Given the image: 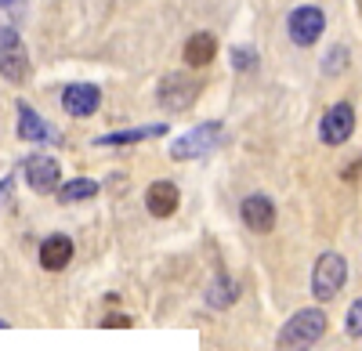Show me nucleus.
I'll list each match as a JSON object with an SVG mask.
<instances>
[{
	"instance_id": "obj_5",
	"label": "nucleus",
	"mask_w": 362,
	"mask_h": 351,
	"mask_svg": "<svg viewBox=\"0 0 362 351\" xmlns=\"http://www.w3.org/2000/svg\"><path fill=\"white\" fill-rule=\"evenodd\" d=\"M22 174H25V185L33 189L37 196H51L62 189V163H58L51 153H33L22 160Z\"/></svg>"
},
{
	"instance_id": "obj_23",
	"label": "nucleus",
	"mask_w": 362,
	"mask_h": 351,
	"mask_svg": "<svg viewBox=\"0 0 362 351\" xmlns=\"http://www.w3.org/2000/svg\"><path fill=\"white\" fill-rule=\"evenodd\" d=\"M11 189H15V178H4V182H0V203L11 196Z\"/></svg>"
},
{
	"instance_id": "obj_7",
	"label": "nucleus",
	"mask_w": 362,
	"mask_h": 351,
	"mask_svg": "<svg viewBox=\"0 0 362 351\" xmlns=\"http://www.w3.org/2000/svg\"><path fill=\"white\" fill-rule=\"evenodd\" d=\"M322 29H326V15H322V8H315V4H300V8H293L290 18H286V33H290V40H293L297 47L319 44Z\"/></svg>"
},
{
	"instance_id": "obj_22",
	"label": "nucleus",
	"mask_w": 362,
	"mask_h": 351,
	"mask_svg": "<svg viewBox=\"0 0 362 351\" xmlns=\"http://www.w3.org/2000/svg\"><path fill=\"white\" fill-rule=\"evenodd\" d=\"M358 174H362V156H358L355 163H348V167L341 170V178H344V182H355V178H358Z\"/></svg>"
},
{
	"instance_id": "obj_24",
	"label": "nucleus",
	"mask_w": 362,
	"mask_h": 351,
	"mask_svg": "<svg viewBox=\"0 0 362 351\" xmlns=\"http://www.w3.org/2000/svg\"><path fill=\"white\" fill-rule=\"evenodd\" d=\"M8 4H15V0H0V8H8Z\"/></svg>"
},
{
	"instance_id": "obj_18",
	"label": "nucleus",
	"mask_w": 362,
	"mask_h": 351,
	"mask_svg": "<svg viewBox=\"0 0 362 351\" xmlns=\"http://www.w3.org/2000/svg\"><path fill=\"white\" fill-rule=\"evenodd\" d=\"M228 58H232V69H235V73H254V69H257V62H261L257 51H254V47H247V44H235V47L228 51Z\"/></svg>"
},
{
	"instance_id": "obj_1",
	"label": "nucleus",
	"mask_w": 362,
	"mask_h": 351,
	"mask_svg": "<svg viewBox=\"0 0 362 351\" xmlns=\"http://www.w3.org/2000/svg\"><path fill=\"white\" fill-rule=\"evenodd\" d=\"M326 326H329V319L322 308H300L283 323L276 337V351H312L326 337Z\"/></svg>"
},
{
	"instance_id": "obj_12",
	"label": "nucleus",
	"mask_w": 362,
	"mask_h": 351,
	"mask_svg": "<svg viewBox=\"0 0 362 351\" xmlns=\"http://www.w3.org/2000/svg\"><path fill=\"white\" fill-rule=\"evenodd\" d=\"M73 254H76V246H73V239H69V236H62V232L47 236V239L40 243V250H37L40 268H44V272H62V268H69Z\"/></svg>"
},
{
	"instance_id": "obj_16",
	"label": "nucleus",
	"mask_w": 362,
	"mask_h": 351,
	"mask_svg": "<svg viewBox=\"0 0 362 351\" xmlns=\"http://www.w3.org/2000/svg\"><path fill=\"white\" fill-rule=\"evenodd\" d=\"M235 301H239V282H235L232 275H218L214 282H210V290H206V304L214 308V311L232 308Z\"/></svg>"
},
{
	"instance_id": "obj_19",
	"label": "nucleus",
	"mask_w": 362,
	"mask_h": 351,
	"mask_svg": "<svg viewBox=\"0 0 362 351\" xmlns=\"http://www.w3.org/2000/svg\"><path fill=\"white\" fill-rule=\"evenodd\" d=\"M348 62H351V54H348V47H329L326 51V58H322V73L326 76H337V73H344L348 69Z\"/></svg>"
},
{
	"instance_id": "obj_17",
	"label": "nucleus",
	"mask_w": 362,
	"mask_h": 351,
	"mask_svg": "<svg viewBox=\"0 0 362 351\" xmlns=\"http://www.w3.org/2000/svg\"><path fill=\"white\" fill-rule=\"evenodd\" d=\"M58 203H87V199H95L98 196V182L95 178H73V182H62V189L54 192Z\"/></svg>"
},
{
	"instance_id": "obj_14",
	"label": "nucleus",
	"mask_w": 362,
	"mask_h": 351,
	"mask_svg": "<svg viewBox=\"0 0 362 351\" xmlns=\"http://www.w3.org/2000/svg\"><path fill=\"white\" fill-rule=\"evenodd\" d=\"M214 54H218V37L214 33H206V29H199V33H192L185 40V66L189 69H203L214 62Z\"/></svg>"
},
{
	"instance_id": "obj_6",
	"label": "nucleus",
	"mask_w": 362,
	"mask_h": 351,
	"mask_svg": "<svg viewBox=\"0 0 362 351\" xmlns=\"http://www.w3.org/2000/svg\"><path fill=\"white\" fill-rule=\"evenodd\" d=\"M351 134H355V109H351V102H334L322 112V120H319V141L329 145V149H337V145H344Z\"/></svg>"
},
{
	"instance_id": "obj_25",
	"label": "nucleus",
	"mask_w": 362,
	"mask_h": 351,
	"mask_svg": "<svg viewBox=\"0 0 362 351\" xmlns=\"http://www.w3.org/2000/svg\"><path fill=\"white\" fill-rule=\"evenodd\" d=\"M0 330H8V323H4V319H0Z\"/></svg>"
},
{
	"instance_id": "obj_9",
	"label": "nucleus",
	"mask_w": 362,
	"mask_h": 351,
	"mask_svg": "<svg viewBox=\"0 0 362 351\" xmlns=\"http://www.w3.org/2000/svg\"><path fill=\"white\" fill-rule=\"evenodd\" d=\"M239 218H243V225H247L250 232H257V236H268V232L276 228L279 210H276V203H272V196L250 192V196H243V203H239Z\"/></svg>"
},
{
	"instance_id": "obj_4",
	"label": "nucleus",
	"mask_w": 362,
	"mask_h": 351,
	"mask_svg": "<svg viewBox=\"0 0 362 351\" xmlns=\"http://www.w3.org/2000/svg\"><path fill=\"white\" fill-rule=\"evenodd\" d=\"M33 66H29V51L22 44V37L11 25H0V76L8 83H25Z\"/></svg>"
},
{
	"instance_id": "obj_10",
	"label": "nucleus",
	"mask_w": 362,
	"mask_h": 351,
	"mask_svg": "<svg viewBox=\"0 0 362 351\" xmlns=\"http://www.w3.org/2000/svg\"><path fill=\"white\" fill-rule=\"evenodd\" d=\"M62 109L69 116H76V120H83V116H95L102 109V87L98 83H69L62 91Z\"/></svg>"
},
{
	"instance_id": "obj_11",
	"label": "nucleus",
	"mask_w": 362,
	"mask_h": 351,
	"mask_svg": "<svg viewBox=\"0 0 362 351\" xmlns=\"http://www.w3.org/2000/svg\"><path fill=\"white\" fill-rule=\"evenodd\" d=\"M181 207V192H177V185L174 182H167V178H160V182H153L145 189V210L153 214V218H170L174 210Z\"/></svg>"
},
{
	"instance_id": "obj_13",
	"label": "nucleus",
	"mask_w": 362,
	"mask_h": 351,
	"mask_svg": "<svg viewBox=\"0 0 362 351\" xmlns=\"http://www.w3.org/2000/svg\"><path fill=\"white\" fill-rule=\"evenodd\" d=\"M167 131H170L167 124H145V127H127V131L98 134L95 145H98V149H124V145H138V141H148V138H163Z\"/></svg>"
},
{
	"instance_id": "obj_20",
	"label": "nucleus",
	"mask_w": 362,
	"mask_h": 351,
	"mask_svg": "<svg viewBox=\"0 0 362 351\" xmlns=\"http://www.w3.org/2000/svg\"><path fill=\"white\" fill-rule=\"evenodd\" d=\"M344 330H348V337H362V297L351 301V308L344 315Z\"/></svg>"
},
{
	"instance_id": "obj_3",
	"label": "nucleus",
	"mask_w": 362,
	"mask_h": 351,
	"mask_svg": "<svg viewBox=\"0 0 362 351\" xmlns=\"http://www.w3.org/2000/svg\"><path fill=\"white\" fill-rule=\"evenodd\" d=\"M344 282H348V261H344V254H337V250L319 254V261L312 265V297L322 301V304L334 301L344 290Z\"/></svg>"
},
{
	"instance_id": "obj_15",
	"label": "nucleus",
	"mask_w": 362,
	"mask_h": 351,
	"mask_svg": "<svg viewBox=\"0 0 362 351\" xmlns=\"http://www.w3.org/2000/svg\"><path fill=\"white\" fill-rule=\"evenodd\" d=\"M15 109H18V138H22V141H51V138H54L51 124L44 120L33 105L18 102Z\"/></svg>"
},
{
	"instance_id": "obj_2",
	"label": "nucleus",
	"mask_w": 362,
	"mask_h": 351,
	"mask_svg": "<svg viewBox=\"0 0 362 351\" xmlns=\"http://www.w3.org/2000/svg\"><path fill=\"white\" fill-rule=\"evenodd\" d=\"M225 141V124L221 120H206V124H196L192 131H185L181 138L170 141V160L185 163V160H199V156H210Z\"/></svg>"
},
{
	"instance_id": "obj_21",
	"label": "nucleus",
	"mask_w": 362,
	"mask_h": 351,
	"mask_svg": "<svg viewBox=\"0 0 362 351\" xmlns=\"http://www.w3.org/2000/svg\"><path fill=\"white\" fill-rule=\"evenodd\" d=\"M131 326V315H105L102 319V330H127Z\"/></svg>"
},
{
	"instance_id": "obj_8",
	"label": "nucleus",
	"mask_w": 362,
	"mask_h": 351,
	"mask_svg": "<svg viewBox=\"0 0 362 351\" xmlns=\"http://www.w3.org/2000/svg\"><path fill=\"white\" fill-rule=\"evenodd\" d=\"M160 105L170 112H185L196 98H199V80H192L189 73H167L160 80V91H156Z\"/></svg>"
}]
</instances>
